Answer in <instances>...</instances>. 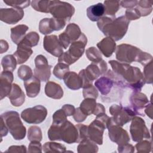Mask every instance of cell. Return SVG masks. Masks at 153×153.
<instances>
[{"mask_svg":"<svg viewBox=\"0 0 153 153\" xmlns=\"http://www.w3.org/2000/svg\"><path fill=\"white\" fill-rule=\"evenodd\" d=\"M109 63L113 72L124 87L130 88L134 92L141 91L145 81L139 68L114 60H109Z\"/></svg>","mask_w":153,"mask_h":153,"instance_id":"obj_1","label":"cell"},{"mask_svg":"<svg viewBox=\"0 0 153 153\" xmlns=\"http://www.w3.org/2000/svg\"><path fill=\"white\" fill-rule=\"evenodd\" d=\"M94 85L100 91L102 99L105 102H111L120 99L123 95L124 87L113 71L110 69L104 76L95 81Z\"/></svg>","mask_w":153,"mask_h":153,"instance_id":"obj_2","label":"cell"},{"mask_svg":"<svg viewBox=\"0 0 153 153\" xmlns=\"http://www.w3.org/2000/svg\"><path fill=\"white\" fill-rule=\"evenodd\" d=\"M130 21L125 16L118 18L103 16L97 21V25L106 37L112 38L115 41L121 39L126 35Z\"/></svg>","mask_w":153,"mask_h":153,"instance_id":"obj_3","label":"cell"},{"mask_svg":"<svg viewBox=\"0 0 153 153\" xmlns=\"http://www.w3.org/2000/svg\"><path fill=\"white\" fill-rule=\"evenodd\" d=\"M116 59L120 62L130 63L136 62L145 66L152 61V56L135 46L122 44L117 47Z\"/></svg>","mask_w":153,"mask_h":153,"instance_id":"obj_4","label":"cell"},{"mask_svg":"<svg viewBox=\"0 0 153 153\" xmlns=\"http://www.w3.org/2000/svg\"><path fill=\"white\" fill-rule=\"evenodd\" d=\"M10 134L15 140H22L26 133V127L23 124L19 114L14 111H7L1 115Z\"/></svg>","mask_w":153,"mask_h":153,"instance_id":"obj_5","label":"cell"},{"mask_svg":"<svg viewBox=\"0 0 153 153\" xmlns=\"http://www.w3.org/2000/svg\"><path fill=\"white\" fill-rule=\"evenodd\" d=\"M87 42V36L82 33L79 38L71 44L68 50L59 57L58 62L66 63L69 66L74 63L83 55Z\"/></svg>","mask_w":153,"mask_h":153,"instance_id":"obj_6","label":"cell"},{"mask_svg":"<svg viewBox=\"0 0 153 153\" xmlns=\"http://www.w3.org/2000/svg\"><path fill=\"white\" fill-rule=\"evenodd\" d=\"M109 120L110 117L105 113L96 115V119L88 126V138L97 144L102 145L103 134L107 128Z\"/></svg>","mask_w":153,"mask_h":153,"instance_id":"obj_7","label":"cell"},{"mask_svg":"<svg viewBox=\"0 0 153 153\" xmlns=\"http://www.w3.org/2000/svg\"><path fill=\"white\" fill-rule=\"evenodd\" d=\"M49 13L53 17L66 23L70 21L75 13V8L69 3L60 1H50Z\"/></svg>","mask_w":153,"mask_h":153,"instance_id":"obj_8","label":"cell"},{"mask_svg":"<svg viewBox=\"0 0 153 153\" xmlns=\"http://www.w3.org/2000/svg\"><path fill=\"white\" fill-rule=\"evenodd\" d=\"M109 113L112 115L111 117L113 123L123 126L136 115L133 108L130 106H123L121 105H113L109 108Z\"/></svg>","mask_w":153,"mask_h":153,"instance_id":"obj_9","label":"cell"},{"mask_svg":"<svg viewBox=\"0 0 153 153\" xmlns=\"http://www.w3.org/2000/svg\"><path fill=\"white\" fill-rule=\"evenodd\" d=\"M21 118L27 123L37 124L43 122L47 117V110L42 105H36L23 110Z\"/></svg>","mask_w":153,"mask_h":153,"instance_id":"obj_10","label":"cell"},{"mask_svg":"<svg viewBox=\"0 0 153 153\" xmlns=\"http://www.w3.org/2000/svg\"><path fill=\"white\" fill-rule=\"evenodd\" d=\"M131 138L134 142H139L143 139H150V133L144 120L139 117H134L130 127Z\"/></svg>","mask_w":153,"mask_h":153,"instance_id":"obj_11","label":"cell"},{"mask_svg":"<svg viewBox=\"0 0 153 153\" xmlns=\"http://www.w3.org/2000/svg\"><path fill=\"white\" fill-rule=\"evenodd\" d=\"M107 128L108 129L109 137L111 140L116 143L118 146L127 143L130 141L127 131L123 129L121 126L113 123L111 117Z\"/></svg>","mask_w":153,"mask_h":153,"instance_id":"obj_12","label":"cell"},{"mask_svg":"<svg viewBox=\"0 0 153 153\" xmlns=\"http://www.w3.org/2000/svg\"><path fill=\"white\" fill-rule=\"evenodd\" d=\"M79 27L75 23L69 24L65 30L59 36V39L63 48L66 49L73 42L78 39L81 35Z\"/></svg>","mask_w":153,"mask_h":153,"instance_id":"obj_13","label":"cell"},{"mask_svg":"<svg viewBox=\"0 0 153 153\" xmlns=\"http://www.w3.org/2000/svg\"><path fill=\"white\" fill-rule=\"evenodd\" d=\"M35 64L34 75L41 81H48L51 76L52 66L48 65L46 57L41 54L38 55L35 59Z\"/></svg>","mask_w":153,"mask_h":153,"instance_id":"obj_14","label":"cell"},{"mask_svg":"<svg viewBox=\"0 0 153 153\" xmlns=\"http://www.w3.org/2000/svg\"><path fill=\"white\" fill-rule=\"evenodd\" d=\"M60 140L71 144L77 142L78 133L75 126L69 121L59 124Z\"/></svg>","mask_w":153,"mask_h":153,"instance_id":"obj_15","label":"cell"},{"mask_svg":"<svg viewBox=\"0 0 153 153\" xmlns=\"http://www.w3.org/2000/svg\"><path fill=\"white\" fill-rule=\"evenodd\" d=\"M24 14V11L20 8L0 9V20L10 25H14L18 23L23 19Z\"/></svg>","mask_w":153,"mask_h":153,"instance_id":"obj_16","label":"cell"},{"mask_svg":"<svg viewBox=\"0 0 153 153\" xmlns=\"http://www.w3.org/2000/svg\"><path fill=\"white\" fill-rule=\"evenodd\" d=\"M43 46L48 53L55 57H59L63 53V47L59 38L55 35L45 36Z\"/></svg>","mask_w":153,"mask_h":153,"instance_id":"obj_17","label":"cell"},{"mask_svg":"<svg viewBox=\"0 0 153 153\" xmlns=\"http://www.w3.org/2000/svg\"><path fill=\"white\" fill-rule=\"evenodd\" d=\"M130 102L131 107L135 112L136 115L145 116L143 109L149 103L148 99L145 94L140 91L133 92L130 97Z\"/></svg>","mask_w":153,"mask_h":153,"instance_id":"obj_18","label":"cell"},{"mask_svg":"<svg viewBox=\"0 0 153 153\" xmlns=\"http://www.w3.org/2000/svg\"><path fill=\"white\" fill-rule=\"evenodd\" d=\"M107 69L106 63L103 60H102L99 62H92L84 70L88 78L93 81L100 75L106 74Z\"/></svg>","mask_w":153,"mask_h":153,"instance_id":"obj_19","label":"cell"},{"mask_svg":"<svg viewBox=\"0 0 153 153\" xmlns=\"http://www.w3.org/2000/svg\"><path fill=\"white\" fill-rule=\"evenodd\" d=\"M13 72L3 71L0 76V99L8 96L12 88L13 81Z\"/></svg>","mask_w":153,"mask_h":153,"instance_id":"obj_20","label":"cell"},{"mask_svg":"<svg viewBox=\"0 0 153 153\" xmlns=\"http://www.w3.org/2000/svg\"><path fill=\"white\" fill-rule=\"evenodd\" d=\"M11 103L14 106H20L25 102V95L21 88L17 84H13L10 93L8 95Z\"/></svg>","mask_w":153,"mask_h":153,"instance_id":"obj_21","label":"cell"},{"mask_svg":"<svg viewBox=\"0 0 153 153\" xmlns=\"http://www.w3.org/2000/svg\"><path fill=\"white\" fill-rule=\"evenodd\" d=\"M24 86L26 94L29 97H35L38 95L41 88L40 80L35 76L24 81Z\"/></svg>","mask_w":153,"mask_h":153,"instance_id":"obj_22","label":"cell"},{"mask_svg":"<svg viewBox=\"0 0 153 153\" xmlns=\"http://www.w3.org/2000/svg\"><path fill=\"white\" fill-rule=\"evenodd\" d=\"M97 47L106 57H109L115 50L116 43L112 38L106 37L97 44Z\"/></svg>","mask_w":153,"mask_h":153,"instance_id":"obj_23","label":"cell"},{"mask_svg":"<svg viewBox=\"0 0 153 153\" xmlns=\"http://www.w3.org/2000/svg\"><path fill=\"white\" fill-rule=\"evenodd\" d=\"M32 53L33 51L31 47L20 42L17 45V50L14 53L13 55L17 60V64H22L28 60Z\"/></svg>","mask_w":153,"mask_h":153,"instance_id":"obj_24","label":"cell"},{"mask_svg":"<svg viewBox=\"0 0 153 153\" xmlns=\"http://www.w3.org/2000/svg\"><path fill=\"white\" fill-rule=\"evenodd\" d=\"M65 85L71 90H76L82 88V81L78 74L75 72H68L63 78Z\"/></svg>","mask_w":153,"mask_h":153,"instance_id":"obj_25","label":"cell"},{"mask_svg":"<svg viewBox=\"0 0 153 153\" xmlns=\"http://www.w3.org/2000/svg\"><path fill=\"white\" fill-rule=\"evenodd\" d=\"M45 93L47 96L54 99H60L63 96L62 87L54 81H48L45 86Z\"/></svg>","mask_w":153,"mask_h":153,"instance_id":"obj_26","label":"cell"},{"mask_svg":"<svg viewBox=\"0 0 153 153\" xmlns=\"http://www.w3.org/2000/svg\"><path fill=\"white\" fill-rule=\"evenodd\" d=\"M105 8L102 3L90 6L87 9V16L92 22H97L105 14Z\"/></svg>","mask_w":153,"mask_h":153,"instance_id":"obj_27","label":"cell"},{"mask_svg":"<svg viewBox=\"0 0 153 153\" xmlns=\"http://www.w3.org/2000/svg\"><path fill=\"white\" fill-rule=\"evenodd\" d=\"M29 29L25 25H19L11 29V38L14 43L18 45L25 36V33Z\"/></svg>","mask_w":153,"mask_h":153,"instance_id":"obj_28","label":"cell"},{"mask_svg":"<svg viewBox=\"0 0 153 153\" xmlns=\"http://www.w3.org/2000/svg\"><path fill=\"white\" fill-rule=\"evenodd\" d=\"M77 151L79 153L87 152H97L98 151V146L89 138L84 139L79 142V144L77 148Z\"/></svg>","mask_w":153,"mask_h":153,"instance_id":"obj_29","label":"cell"},{"mask_svg":"<svg viewBox=\"0 0 153 153\" xmlns=\"http://www.w3.org/2000/svg\"><path fill=\"white\" fill-rule=\"evenodd\" d=\"M97 103L96 99L91 98H85L82 100L80 104L79 108L87 116L93 114L96 108Z\"/></svg>","mask_w":153,"mask_h":153,"instance_id":"obj_30","label":"cell"},{"mask_svg":"<svg viewBox=\"0 0 153 153\" xmlns=\"http://www.w3.org/2000/svg\"><path fill=\"white\" fill-rule=\"evenodd\" d=\"M136 8L139 12L140 16H146L152 11V2L147 0L138 1Z\"/></svg>","mask_w":153,"mask_h":153,"instance_id":"obj_31","label":"cell"},{"mask_svg":"<svg viewBox=\"0 0 153 153\" xmlns=\"http://www.w3.org/2000/svg\"><path fill=\"white\" fill-rule=\"evenodd\" d=\"M17 64V60L14 55H6L2 59L1 65L4 71L13 72L16 68Z\"/></svg>","mask_w":153,"mask_h":153,"instance_id":"obj_32","label":"cell"},{"mask_svg":"<svg viewBox=\"0 0 153 153\" xmlns=\"http://www.w3.org/2000/svg\"><path fill=\"white\" fill-rule=\"evenodd\" d=\"M103 5L105 8V14L111 17H115V13L120 8V1H105Z\"/></svg>","mask_w":153,"mask_h":153,"instance_id":"obj_33","label":"cell"},{"mask_svg":"<svg viewBox=\"0 0 153 153\" xmlns=\"http://www.w3.org/2000/svg\"><path fill=\"white\" fill-rule=\"evenodd\" d=\"M44 152H65L66 146L60 143L46 142L43 146Z\"/></svg>","mask_w":153,"mask_h":153,"instance_id":"obj_34","label":"cell"},{"mask_svg":"<svg viewBox=\"0 0 153 153\" xmlns=\"http://www.w3.org/2000/svg\"><path fill=\"white\" fill-rule=\"evenodd\" d=\"M32 7L36 11L42 13H48L49 7L50 4V1H31Z\"/></svg>","mask_w":153,"mask_h":153,"instance_id":"obj_35","label":"cell"},{"mask_svg":"<svg viewBox=\"0 0 153 153\" xmlns=\"http://www.w3.org/2000/svg\"><path fill=\"white\" fill-rule=\"evenodd\" d=\"M68 72H69V65L61 62H59L56 65L53 71L54 75L60 79H63L65 75Z\"/></svg>","mask_w":153,"mask_h":153,"instance_id":"obj_36","label":"cell"},{"mask_svg":"<svg viewBox=\"0 0 153 153\" xmlns=\"http://www.w3.org/2000/svg\"><path fill=\"white\" fill-rule=\"evenodd\" d=\"M39 40V36L36 32H30L25 35L24 38L21 41L26 45L30 47L36 46Z\"/></svg>","mask_w":153,"mask_h":153,"instance_id":"obj_37","label":"cell"},{"mask_svg":"<svg viewBox=\"0 0 153 153\" xmlns=\"http://www.w3.org/2000/svg\"><path fill=\"white\" fill-rule=\"evenodd\" d=\"M42 137V131L39 127L34 126L29 127L27 131V138L29 141L40 142Z\"/></svg>","mask_w":153,"mask_h":153,"instance_id":"obj_38","label":"cell"},{"mask_svg":"<svg viewBox=\"0 0 153 153\" xmlns=\"http://www.w3.org/2000/svg\"><path fill=\"white\" fill-rule=\"evenodd\" d=\"M85 54L88 59L92 62H99L103 60L100 51L94 47H89L87 49Z\"/></svg>","mask_w":153,"mask_h":153,"instance_id":"obj_39","label":"cell"},{"mask_svg":"<svg viewBox=\"0 0 153 153\" xmlns=\"http://www.w3.org/2000/svg\"><path fill=\"white\" fill-rule=\"evenodd\" d=\"M17 75L20 79L25 81L33 76V72L29 66L27 65H22L18 69Z\"/></svg>","mask_w":153,"mask_h":153,"instance_id":"obj_40","label":"cell"},{"mask_svg":"<svg viewBox=\"0 0 153 153\" xmlns=\"http://www.w3.org/2000/svg\"><path fill=\"white\" fill-rule=\"evenodd\" d=\"M4 2L7 5L16 8L23 9L27 7L31 3L30 1H20V0H4Z\"/></svg>","mask_w":153,"mask_h":153,"instance_id":"obj_41","label":"cell"},{"mask_svg":"<svg viewBox=\"0 0 153 153\" xmlns=\"http://www.w3.org/2000/svg\"><path fill=\"white\" fill-rule=\"evenodd\" d=\"M143 69V78L145 81V84H152V61L144 66Z\"/></svg>","mask_w":153,"mask_h":153,"instance_id":"obj_42","label":"cell"},{"mask_svg":"<svg viewBox=\"0 0 153 153\" xmlns=\"http://www.w3.org/2000/svg\"><path fill=\"white\" fill-rule=\"evenodd\" d=\"M67 121V115L62 109L56 111L53 115V123L54 124H61Z\"/></svg>","mask_w":153,"mask_h":153,"instance_id":"obj_43","label":"cell"},{"mask_svg":"<svg viewBox=\"0 0 153 153\" xmlns=\"http://www.w3.org/2000/svg\"><path fill=\"white\" fill-rule=\"evenodd\" d=\"M135 148L137 149V152H149L152 148L151 142L148 140H140L135 145Z\"/></svg>","mask_w":153,"mask_h":153,"instance_id":"obj_44","label":"cell"},{"mask_svg":"<svg viewBox=\"0 0 153 153\" xmlns=\"http://www.w3.org/2000/svg\"><path fill=\"white\" fill-rule=\"evenodd\" d=\"M39 30L44 35H47L53 32L50 26V18H44L39 22Z\"/></svg>","mask_w":153,"mask_h":153,"instance_id":"obj_45","label":"cell"},{"mask_svg":"<svg viewBox=\"0 0 153 153\" xmlns=\"http://www.w3.org/2000/svg\"><path fill=\"white\" fill-rule=\"evenodd\" d=\"M83 96L84 99L85 98H91L94 99H96L98 97V91L97 89L96 88L95 86L93 85L85 88H83Z\"/></svg>","mask_w":153,"mask_h":153,"instance_id":"obj_46","label":"cell"},{"mask_svg":"<svg viewBox=\"0 0 153 153\" xmlns=\"http://www.w3.org/2000/svg\"><path fill=\"white\" fill-rule=\"evenodd\" d=\"M76 127L78 130V133L77 142H79L84 139L88 138L87 126H85L82 124H78L76 126Z\"/></svg>","mask_w":153,"mask_h":153,"instance_id":"obj_47","label":"cell"},{"mask_svg":"<svg viewBox=\"0 0 153 153\" xmlns=\"http://www.w3.org/2000/svg\"><path fill=\"white\" fill-rule=\"evenodd\" d=\"M125 17L128 20H133L139 19L141 16L138 10L135 8L127 9L125 13Z\"/></svg>","mask_w":153,"mask_h":153,"instance_id":"obj_48","label":"cell"},{"mask_svg":"<svg viewBox=\"0 0 153 153\" xmlns=\"http://www.w3.org/2000/svg\"><path fill=\"white\" fill-rule=\"evenodd\" d=\"M78 75L80 76L81 81H82V88H87L93 85V81H91L90 79H89L88 78V77L86 76L84 69L81 70L79 71Z\"/></svg>","mask_w":153,"mask_h":153,"instance_id":"obj_49","label":"cell"},{"mask_svg":"<svg viewBox=\"0 0 153 153\" xmlns=\"http://www.w3.org/2000/svg\"><path fill=\"white\" fill-rule=\"evenodd\" d=\"M87 117V115L85 114L79 108L75 109L74 114H73V118L74 120L77 123L83 122Z\"/></svg>","mask_w":153,"mask_h":153,"instance_id":"obj_50","label":"cell"},{"mask_svg":"<svg viewBox=\"0 0 153 153\" xmlns=\"http://www.w3.org/2000/svg\"><path fill=\"white\" fill-rule=\"evenodd\" d=\"M29 152H41L42 146L39 141H32L28 146Z\"/></svg>","mask_w":153,"mask_h":153,"instance_id":"obj_51","label":"cell"},{"mask_svg":"<svg viewBox=\"0 0 153 153\" xmlns=\"http://www.w3.org/2000/svg\"><path fill=\"white\" fill-rule=\"evenodd\" d=\"M134 146L129 143H126L123 145L118 146V151L119 152H133L134 151Z\"/></svg>","mask_w":153,"mask_h":153,"instance_id":"obj_52","label":"cell"},{"mask_svg":"<svg viewBox=\"0 0 153 153\" xmlns=\"http://www.w3.org/2000/svg\"><path fill=\"white\" fill-rule=\"evenodd\" d=\"M8 152H26V148L25 145L16 146L13 145L8 148V149L5 151Z\"/></svg>","mask_w":153,"mask_h":153,"instance_id":"obj_53","label":"cell"},{"mask_svg":"<svg viewBox=\"0 0 153 153\" xmlns=\"http://www.w3.org/2000/svg\"><path fill=\"white\" fill-rule=\"evenodd\" d=\"M138 1H120V5L123 7L127 9L133 8L134 7L136 6L137 4Z\"/></svg>","mask_w":153,"mask_h":153,"instance_id":"obj_54","label":"cell"},{"mask_svg":"<svg viewBox=\"0 0 153 153\" xmlns=\"http://www.w3.org/2000/svg\"><path fill=\"white\" fill-rule=\"evenodd\" d=\"M62 109L64 111L65 114L67 115V117L73 115V114H74V112L75 111V107L73 105H69V104L64 105L62 107Z\"/></svg>","mask_w":153,"mask_h":153,"instance_id":"obj_55","label":"cell"},{"mask_svg":"<svg viewBox=\"0 0 153 153\" xmlns=\"http://www.w3.org/2000/svg\"><path fill=\"white\" fill-rule=\"evenodd\" d=\"M8 128L6 126L3 119L2 118H1V138L2 139V137L3 136H5L7 135L8 134Z\"/></svg>","mask_w":153,"mask_h":153,"instance_id":"obj_56","label":"cell"},{"mask_svg":"<svg viewBox=\"0 0 153 153\" xmlns=\"http://www.w3.org/2000/svg\"><path fill=\"white\" fill-rule=\"evenodd\" d=\"M102 113H105V107L103 106V105L97 103V105H96V109L93 113V115H97L99 114H102Z\"/></svg>","mask_w":153,"mask_h":153,"instance_id":"obj_57","label":"cell"},{"mask_svg":"<svg viewBox=\"0 0 153 153\" xmlns=\"http://www.w3.org/2000/svg\"><path fill=\"white\" fill-rule=\"evenodd\" d=\"M145 113L151 118L152 119V106L151 102L145 108Z\"/></svg>","mask_w":153,"mask_h":153,"instance_id":"obj_58","label":"cell"},{"mask_svg":"<svg viewBox=\"0 0 153 153\" xmlns=\"http://www.w3.org/2000/svg\"><path fill=\"white\" fill-rule=\"evenodd\" d=\"M0 44H1V53L2 54L3 53H4L8 50V44L6 41L3 40V39H1L0 41Z\"/></svg>","mask_w":153,"mask_h":153,"instance_id":"obj_59","label":"cell"}]
</instances>
